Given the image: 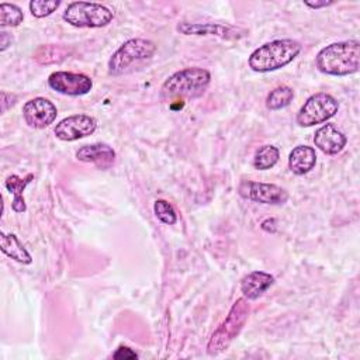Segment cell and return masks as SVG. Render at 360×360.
Returning a JSON list of instances; mask_svg holds the SVG:
<instances>
[{"instance_id":"cb8c5ba5","label":"cell","mask_w":360,"mask_h":360,"mask_svg":"<svg viewBox=\"0 0 360 360\" xmlns=\"http://www.w3.org/2000/svg\"><path fill=\"white\" fill-rule=\"evenodd\" d=\"M153 211H155L158 219H160L163 224L173 225L177 221V214H176L174 208L166 200H156L153 204Z\"/></svg>"},{"instance_id":"8fae6325","label":"cell","mask_w":360,"mask_h":360,"mask_svg":"<svg viewBox=\"0 0 360 360\" xmlns=\"http://www.w3.org/2000/svg\"><path fill=\"white\" fill-rule=\"evenodd\" d=\"M177 31L184 35H214L222 39H240L248 35L245 28L218 22H180Z\"/></svg>"},{"instance_id":"4316f807","label":"cell","mask_w":360,"mask_h":360,"mask_svg":"<svg viewBox=\"0 0 360 360\" xmlns=\"http://www.w3.org/2000/svg\"><path fill=\"white\" fill-rule=\"evenodd\" d=\"M304 3H305L308 7H311V8H321V7L332 6L335 1H326V0H323V1H309V0H305Z\"/></svg>"},{"instance_id":"7a4b0ae2","label":"cell","mask_w":360,"mask_h":360,"mask_svg":"<svg viewBox=\"0 0 360 360\" xmlns=\"http://www.w3.org/2000/svg\"><path fill=\"white\" fill-rule=\"evenodd\" d=\"M301 52V44L294 39H276L255 49L249 56V66L255 72H271L292 62Z\"/></svg>"},{"instance_id":"d6986e66","label":"cell","mask_w":360,"mask_h":360,"mask_svg":"<svg viewBox=\"0 0 360 360\" xmlns=\"http://www.w3.org/2000/svg\"><path fill=\"white\" fill-rule=\"evenodd\" d=\"M69 55V51L60 45H41L34 52V59L38 63L49 65V63H59L65 60Z\"/></svg>"},{"instance_id":"ba28073f","label":"cell","mask_w":360,"mask_h":360,"mask_svg":"<svg viewBox=\"0 0 360 360\" xmlns=\"http://www.w3.org/2000/svg\"><path fill=\"white\" fill-rule=\"evenodd\" d=\"M238 193L240 194V197L260 204L280 205L288 200V193L285 188L277 184L252 180H243L238 187Z\"/></svg>"},{"instance_id":"52a82bcc","label":"cell","mask_w":360,"mask_h":360,"mask_svg":"<svg viewBox=\"0 0 360 360\" xmlns=\"http://www.w3.org/2000/svg\"><path fill=\"white\" fill-rule=\"evenodd\" d=\"M339 110V103L328 93H315L311 96L297 114V124L312 127L332 118Z\"/></svg>"},{"instance_id":"ffe728a7","label":"cell","mask_w":360,"mask_h":360,"mask_svg":"<svg viewBox=\"0 0 360 360\" xmlns=\"http://www.w3.org/2000/svg\"><path fill=\"white\" fill-rule=\"evenodd\" d=\"M294 98V91L288 86H278L273 89L266 97V107L269 110H281L287 107Z\"/></svg>"},{"instance_id":"8992f818","label":"cell","mask_w":360,"mask_h":360,"mask_svg":"<svg viewBox=\"0 0 360 360\" xmlns=\"http://www.w3.org/2000/svg\"><path fill=\"white\" fill-rule=\"evenodd\" d=\"M156 51L155 42L145 38H132L124 42L108 60V75H121L131 63L150 58Z\"/></svg>"},{"instance_id":"9a60e30c","label":"cell","mask_w":360,"mask_h":360,"mask_svg":"<svg viewBox=\"0 0 360 360\" xmlns=\"http://www.w3.org/2000/svg\"><path fill=\"white\" fill-rule=\"evenodd\" d=\"M274 283V277L264 271H252L242 278L240 290L245 298L256 300Z\"/></svg>"},{"instance_id":"5b68a950","label":"cell","mask_w":360,"mask_h":360,"mask_svg":"<svg viewBox=\"0 0 360 360\" xmlns=\"http://www.w3.org/2000/svg\"><path fill=\"white\" fill-rule=\"evenodd\" d=\"M114 13L103 4L73 1L63 11V20L77 28H100L111 22Z\"/></svg>"},{"instance_id":"7402d4cb","label":"cell","mask_w":360,"mask_h":360,"mask_svg":"<svg viewBox=\"0 0 360 360\" xmlns=\"http://www.w3.org/2000/svg\"><path fill=\"white\" fill-rule=\"evenodd\" d=\"M24 14L21 8L11 3H0V25L1 27H17L22 22Z\"/></svg>"},{"instance_id":"30bf717a","label":"cell","mask_w":360,"mask_h":360,"mask_svg":"<svg viewBox=\"0 0 360 360\" xmlns=\"http://www.w3.org/2000/svg\"><path fill=\"white\" fill-rule=\"evenodd\" d=\"M96 120L86 114H75L59 121L53 129L56 138L72 142L91 135L96 131Z\"/></svg>"},{"instance_id":"2e32d148","label":"cell","mask_w":360,"mask_h":360,"mask_svg":"<svg viewBox=\"0 0 360 360\" xmlns=\"http://www.w3.org/2000/svg\"><path fill=\"white\" fill-rule=\"evenodd\" d=\"M316 163L315 149L307 145H300L294 148L288 156V166L294 174L302 176L312 170Z\"/></svg>"},{"instance_id":"9c48e42d","label":"cell","mask_w":360,"mask_h":360,"mask_svg":"<svg viewBox=\"0 0 360 360\" xmlns=\"http://www.w3.org/2000/svg\"><path fill=\"white\" fill-rule=\"evenodd\" d=\"M48 84L52 90L65 96H83L93 87V80L83 73L53 72L48 77Z\"/></svg>"},{"instance_id":"5bb4252c","label":"cell","mask_w":360,"mask_h":360,"mask_svg":"<svg viewBox=\"0 0 360 360\" xmlns=\"http://www.w3.org/2000/svg\"><path fill=\"white\" fill-rule=\"evenodd\" d=\"M76 158L77 160L93 163L98 169H108L115 162V152L107 143L97 142L91 145H84L80 149H77Z\"/></svg>"},{"instance_id":"603a6c76","label":"cell","mask_w":360,"mask_h":360,"mask_svg":"<svg viewBox=\"0 0 360 360\" xmlns=\"http://www.w3.org/2000/svg\"><path fill=\"white\" fill-rule=\"evenodd\" d=\"M59 6H60L59 0H32L28 4L31 14L37 18H44L51 15Z\"/></svg>"},{"instance_id":"4fadbf2b","label":"cell","mask_w":360,"mask_h":360,"mask_svg":"<svg viewBox=\"0 0 360 360\" xmlns=\"http://www.w3.org/2000/svg\"><path fill=\"white\" fill-rule=\"evenodd\" d=\"M347 138L332 124H325L314 135L315 146L326 155H338L346 146Z\"/></svg>"},{"instance_id":"6da1fadb","label":"cell","mask_w":360,"mask_h":360,"mask_svg":"<svg viewBox=\"0 0 360 360\" xmlns=\"http://www.w3.org/2000/svg\"><path fill=\"white\" fill-rule=\"evenodd\" d=\"M315 65L319 72L330 76H347L359 70L360 44L359 41L333 42L316 55Z\"/></svg>"},{"instance_id":"ac0fdd59","label":"cell","mask_w":360,"mask_h":360,"mask_svg":"<svg viewBox=\"0 0 360 360\" xmlns=\"http://www.w3.org/2000/svg\"><path fill=\"white\" fill-rule=\"evenodd\" d=\"M32 179H34V174H31V173L27 174L25 177H20V176H17V174H11V176L7 177L4 186H6V188H7L10 193H13V195H14L11 207H13V210H14L15 212H24V211L27 210V207H25V200H24V197H22V193H24L25 187L31 183Z\"/></svg>"},{"instance_id":"277c9868","label":"cell","mask_w":360,"mask_h":360,"mask_svg":"<svg viewBox=\"0 0 360 360\" xmlns=\"http://www.w3.org/2000/svg\"><path fill=\"white\" fill-rule=\"evenodd\" d=\"M249 311L250 308L245 298L236 300L225 321L211 335V339L207 345L208 354H218L232 343V340L240 333L242 328L245 326L249 316Z\"/></svg>"},{"instance_id":"3957f363","label":"cell","mask_w":360,"mask_h":360,"mask_svg":"<svg viewBox=\"0 0 360 360\" xmlns=\"http://www.w3.org/2000/svg\"><path fill=\"white\" fill-rule=\"evenodd\" d=\"M211 75L202 68H186L173 73L162 86L160 96L165 100L195 98L208 87Z\"/></svg>"},{"instance_id":"d4e9b609","label":"cell","mask_w":360,"mask_h":360,"mask_svg":"<svg viewBox=\"0 0 360 360\" xmlns=\"http://www.w3.org/2000/svg\"><path fill=\"white\" fill-rule=\"evenodd\" d=\"M112 357H114V359H118V360H121V359H136L138 354H136L132 349H129V347L120 346V347L115 350V353L112 354Z\"/></svg>"},{"instance_id":"e0dca14e","label":"cell","mask_w":360,"mask_h":360,"mask_svg":"<svg viewBox=\"0 0 360 360\" xmlns=\"http://www.w3.org/2000/svg\"><path fill=\"white\" fill-rule=\"evenodd\" d=\"M0 246L1 252L7 255L10 259L22 263V264H30L32 262L31 255L27 252L24 245L18 240V238L14 233H0Z\"/></svg>"},{"instance_id":"484cf974","label":"cell","mask_w":360,"mask_h":360,"mask_svg":"<svg viewBox=\"0 0 360 360\" xmlns=\"http://www.w3.org/2000/svg\"><path fill=\"white\" fill-rule=\"evenodd\" d=\"M11 44V37L7 34V32H4V31H1L0 32V51L1 52H4L6 51V48L8 46Z\"/></svg>"},{"instance_id":"44dd1931","label":"cell","mask_w":360,"mask_h":360,"mask_svg":"<svg viewBox=\"0 0 360 360\" xmlns=\"http://www.w3.org/2000/svg\"><path fill=\"white\" fill-rule=\"evenodd\" d=\"M278 156H280V152L276 146L264 145L257 149L253 158V166L259 170H267L277 163Z\"/></svg>"},{"instance_id":"7c38bea8","label":"cell","mask_w":360,"mask_h":360,"mask_svg":"<svg viewBox=\"0 0 360 360\" xmlns=\"http://www.w3.org/2000/svg\"><path fill=\"white\" fill-rule=\"evenodd\" d=\"M22 115L25 122L31 128H45L52 124L58 115V110L52 101L44 97H35L28 100L22 107Z\"/></svg>"}]
</instances>
